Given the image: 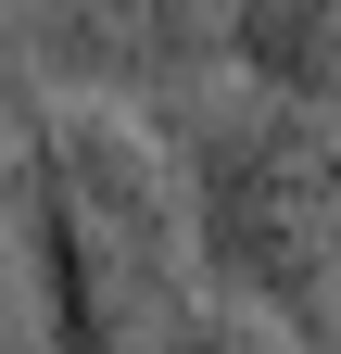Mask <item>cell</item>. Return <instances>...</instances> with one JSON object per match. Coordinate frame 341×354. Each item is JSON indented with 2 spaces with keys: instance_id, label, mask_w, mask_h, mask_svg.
Returning a JSON list of instances; mask_svg holds the SVG:
<instances>
[{
  "instance_id": "cell-1",
  "label": "cell",
  "mask_w": 341,
  "mask_h": 354,
  "mask_svg": "<svg viewBox=\"0 0 341 354\" xmlns=\"http://www.w3.org/2000/svg\"><path fill=\"white\" fill-rule=\"evenodd\" d=\"M13 102V241H26V291H38V342L51 354H152L164 304L202 291L190 279V215L164 140L114 102H38L26 76H0Z\"/></svg>"
},
{
  "instance_id": "cell-2",
  "label": "cell",
  "mask_w": 341,
  "mask_h": 354,
  "mask_svg": "<svg viewBox=\"0 0 341 354\" xmlns=\"http://www.w3.org/2000/svg\"><path fill=\"white\" fill-rule=\"evenodd\" d=\"M190 215V279L278 317L291 342H341V127L291 114L240 76H202L139 114Z\"/></svg>"
},
{
  "instance_id": "cell-3",
  "label": "cell",
  "mask_w": 341,
  "mask_h": 354,
  "mask_svg": "<svg viewBox=\"0 0 341 354\" xmlns=\"http://www.w3.org/2000/svg\"><path fill=\"white\" fill-rule=\"evenodd\" d=\"M13 64L51 76L64 102L152 114L177 88L228 76V0H13Z\"/></svg>"
},
{
  "instance_id": "cell-4",
  "label": "cell",
  "mask_w": 341,
  "mask_h": 354,
  "mask_svg": "<svg viewBox=\"0 0 341 354\" xmlns=\"http://www.w3.org/2000/svg\"><path fill=\"white\" fill-rule=\"evenodd\" d=\"M228 76L341 127V0H228Z\"/></svg>"
},
{
  "instance_id": "cell-5",
  "label": "cell",
  "mask_w": 341,
  "mask_h": 354,
  "mask_svg": "<svg viewBox=\"0 0 341 354\" xmlns=\"http://www.w3.org/2000/svg\"><path fill=\"white\" fill-rule=\"evenodd\" d=\"M152 354H304V342L278 317H253V304H228V291H177L164 329H152Z\"/></svg>"
},
{
  "instance_id": "cell-6",
  "label": "cell",
  "mask_w": 341,
  "mask_h": 354,
  "mask_svg": "<svg viewBox=\"0 0 341 354\" xmlns=\"http://www.w3.org/2000/svg\"><path fill=\"white\" fill-rule=\"evenodd\" d=\"M316 354H341V342H316Z\"/></svg>"
}]
</instances>
